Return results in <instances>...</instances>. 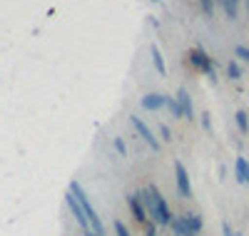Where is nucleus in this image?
Segmentation results:
<instances>
[{
    "label": "nucleus",
    "instance_id": "nucleus-1",
    "mask_svg": "<svg viewBox=\"0 0 249 236\" xmlns=\"http://www.w3.org/2000/svg\"><path fill=\"white\" fill-rule=\"evenodd\" d=\"M140 197H142V204H144V209H147V214H150V219H152L157 226H172L175 217H172L167 202H164V197L157 191V186L150 184L147 189L140 191Z\"/></svg>",
    "mask_w": 249,
    "mask_h": 236
},
{
    "label": "nucleus",
    "instance_id": "nucleus-2",
    "mask_svg": "<svg viewBox=\"0 0 249 236\" xmlns=\"http://www.w3.org/2000/svg\"><path fill=\"white\" fill-rule=\"evenodd\" d=\"M70 191L77 197V202H80V206L85 209V214H88V219H90V226H92V231L95 234H105V226H102V221H100V217H97V211H95V206L90 204V197L85 194V189H82L77 182H70Z\"/></svg>",
    "mask_w": 249,
    "mask_h": 236
},
{
    "label": "nucleus",
    "instance_id": "nucleus-3",
    "mask_svg": "<svg viewBox=\"0 0 249 236\" xmlns=\"http://www.w3.org/2000/svg\"><path fill=\"white\" fill-rule=\"evenodd\" d=\"M172 231L177 236H197L202 231V219L197 214H184V217L172 221Z\"/></svg>",
    "mask_w": 249,
    "mask_h": 236
},
{
    "label": "nucleus",
    "instance_id": "nucleus-4",
    "mask_svg": "<svg viewBox=\"0 0 249 236\" xmlns=\"http://www.w3.org/2000/svg\"><path fill=\"white\" fill-rule=\"evenodd\" d=\"M187 57H190V62H192L197 70H202L204 75H210V80H214V62L210 60V55H207L204 50L195 48V50L187 52Z\"/></svg>",
    "mask_w": 249,
    "mask_h": 236
},
{
    "label": "nucleus",
    "instance_id": "nucleus-5",
    "mask_svg": "<svg viewBox=\"0 0 249 236\" xmlns=\"http://www.w3.org/2000/svg\"><path fill=\"white\" fill-rule=\"evenodd\" d=\"M65 204H68V209L72 211V217H75V221L85 229V231H90L92 226H90V219H88V214H85V209L80 206V202H77V197L72 194V191L68 189V194H65Z\"/></svg>",
    "mask_w": 249,
    "mask_h": 236
},
{
    "label": "nucleus",
    "instance_id": "nucleus-6",
    "mask_svg": "<svg viewBox=\"0 0 249 236\" xmlns=\"http://www.w3.org/2000/svg\"><path fill=\"white\" fill-rule=\"evenodd\" d=\"M175 179H177V191L182 199H190L192 197V184H190V174L182 162H175Z\"/></svg>",
    "mask_w": 249,
    "mask_h": 236
},
{
    "label": "nucleus",
    "instance_id": "nucleus-7",
    "mask_svg": "<svg viewBox=\"0 0 249 236\" xmlns=\"http://www.w3.org/2000/svg\"><path fill=\"white\" fill-rule=\"evenodd\" d=\"M130 124L135 127V130H137V135L144 139V142H147L150 144V149H155V152H160V139L152 135V130H150V127L147 124H144L137 115H130Z\"/></svg>",
    "mask_w": 249,
    "mask_h": 236
},
{
    "label": "nucleus",
    "instance_id": "nucleus-8",
    "mask_svg": "<svg viewBox=\"0 0 249 236\" xmlns=\"http://www.w3.org/2000/svg\"><path fill=\"white\" fill-rule=\"evenodd\" d=\"M127 206L132 209V214H135L137 221H147V209H144L140 194H127Z\"/></svg>",
    "mask_w": 249,
    "mask_h": 236
},
{
    "label": "nucleus",
    "instance_id": "nucleus-9",
    "mask_svg": "<svg viewBox=\"0 0 249 236\" xmlns=\"http://www.w3.org/2000/svg\"><path fill=\"white\" fill-rule=\"evenodd\" d=\"M177 102H179V107H182V117H184V119H195V107H192L190 92H187L184 87L177 90Z\"/></svg>",
    "mask_w": 249,
    "mask_h": 236
},
{
    "label": "nucleus",
    "instance_id": "nucleus-10",
    "mask_svg": "<svg viewBox=\"0 0 249 236\" xmlns=\"http://www.w3.org/2000/svg\"><path fill=\"white\" fill-rule=\"evenodd\" d=\"M164 97L167 95H160V92H150V95H144L142 97V107L144 110H160V107H164Z\"/></svg>",
    "mask_w": 249,
    "mask_h": 236
},
{
    "label": "nucleus",
    "instance_id": "nucleus-11",
    "mask_svg": "<svg viewBox=\"0 0 249 236\" xmlns=\"http://www.w3.org/2000/svg\"><path fill=\"white\" fill-rule=\"evenodd\" d=\"M234 177L242 184H249V162H247V157H237V162H234Z\"/></svg>",
    "mask_w": 249,
    "mask_h": 236
},
{
    "label": "nucleus",
    "instance_id": "nucleus-12",
    "mask_svg": "<svg viewBox=\"0 0 249 236\" xmlns=\"http://www.w3.org/2000/svg\"><path fill=\"white\" fill-rule=\"evenodd\" d=\"M150 52H152V65H155V70H157L160 75H167V65H164V57H162L160 48H157V45H150Z\"/></svg>",
    "mask_w": 249,
    "mask_h": 236
},
{
    "label": "nucleus",
    "instance_id": "nucleus-13",
    "mask_svg": "<svg viewBox=\"0 0 249 236\" xmlns=\"http://www.w3.org/2000/svg\"><path fill=\"white\" fill-rule=\"evenodd\" d=\"M224 5V13L230 20H237V13H239V0H222Z\"/></svg>",
    "mask_w": 249,
    "mask_h": 236
},
{
    "label": "nucleus",
    "instance_id": "nucleus-14",
    "mask_svg": "<svg viewBox=\"0 0 249 236\" xmlns=\"http://www.w3.org/2000/svg\"><path fill=\"white\" fill-rule=\"evenodd\" d=\"M234 119H237V127H239V132H244V135H247V132H249V115L239 110V112L234 115Z\"/></svg>",
    "mask_w": 249,
    "mask_h": 236
},
{
    "label": "nucleus",
    "instance_id": "nucleus-15",
    "mask_svg": "<svg viewBox=\"0 0 249 236\" xmlns=\"http://www.w3.org/2000/svg\"><path fill=\"white\" fill-rule=\"evenodd\" d=\"M164 107H170L175 117H182V107H179L177 97H170V95H167V97H164Z\"/></svg>",
    "mask_w": 249,
    "mask_h": 236
},
{
    "label": "nucleus",
    "instance_id": "nucleus-16",
    "mask_svg": "<svg viewBox=\"0 0 249 236\" xmlns=\"http://www.w3.org/2000/svg\"><path fill=\"white\" fill-rule=\"evenodd\" d=\"M227 77H230V80H239V77H242V67L237 65L234 60L230 62V65H227Z\"/></svg>",
    "mask_w": 249,
    "mask_h": 236
},
{
    "label": "nucleus",
    "instance_id": "nucleus-17",
    "mask_svg": "<svg viewBox=\"0 0 249 236\" xmlns=\"http://www.w3.org/2000/svg\"><path fill=\"white\" fill-rule=\"evenodd\" d=\"M214 3H217V0H199L202 13H204L207 17H212V15H214Z\"/></svg>",
    "mask_w": 249,
    "mask_h": 236
},
{
    "label": "nucleus",
    "instance_id": "nucleus-18",
    "mask_svg": "<svg viewBox=\"0 0 249 236\" xmlns=\"http://www.w3.org/2000/svg\"><path fill=\"white\" fill-rule=\"evenodd\" d=\"M234 57H239V60L249 62V48H244V45H237V48H234Z\"/></svg>",
    "mask_w": 249,
    "mask_h": 236
},
{
    "label": "nucleus",
    "instance_id": "nucleus-19",
    "mask_svg": "<svg viewBox=\"0 0 249 236\" xmlns=\"http://www.w3.org/2000/svg\"><path fill=\"white\" fill-rule=\"evenodd\" d=\"M115 234H117V236H130L127 226H124L122 221H115Z\"/></svg>",
    "mask_w": 249,
    "mask_h": 236
},
{
    "label": "nucleus",
    "instance_id": "nucleus-20",
    "mask_svg": "<svg viewBox=\"0 0 249 236\" xmlns=\"http://www.w3.org/2000/svg\"><path fill=\"white\" fill-rule=\"evenodd\" d=\"M160 132H162V139H167V142H170L172 132H170V127H167V124H162V127H160Z\"/></svg>",
    "mask_w": 249,
    "mask_h": 236
},
{
    "label": "nucleus",
    "instance_id": "nucleus-21",
    "mask_svg": "<svg viewBox=\"0 0 249 236\" xmlns=\"http://www.w3.org/2000/svg\"><path fill=\"white\" fill-rule=\"evenodd\" d=\"M222 234H224V236H239V234H234V231H232V226L227 224V221L222 224Z\"/></svg>",
    "mask_w": 249,
    "mask_h": 236
},
{
    "label": "nucleus",
    "instance_id": "nucleus-22",
    "mask_svg": "<svg viewBox=\"0 0 249 236\" xmlns=\"http://www.w3.org/2000/svg\"><path fill=\"white\" fill-rule=\"evenodd\" d=\"M115 147H117V152H120V154H127V149H124V142H122L120 137L115 139Z\"/></svg>",
    "mask_w": 249,
    "mask_h": 236
},
{
    "label": "nucleus",
    "instance_id": "nucleus-23",
    "mask_svg": "<svg viewBox=\"0 0 249 236\" xmlns=\"http://www.w3.org/2000/svg\"><path fill=\"white\" fill-rule=\"evenodd\" d=\"M144 236H155V226H152V224L147 226V234H144Z\"/></svg>",
    "mask_w": 249,
    "mask_h": 236
},
{
    "label": "nucleus",
    "instance_id": "nucleus-24",
    "mask_svg": "<svg viewBox=\"0 0 249 236\" xmlns=\"http://www.w3.org/2000/svg\"><path fill=\"white\" fill-rule=\"evenodd\" d=\"M85 236H100V234H95V231L90 229V231H85Z\"/></svg>",
    "mask_w": 249,
    "mask_h": 236
},
{
    "label": "nucleus",
    "instance_id": "nucleus-25",
    "mask_svg": "<svg viewBox=\"0 0 249 236\" xmlns=\"http://www.w3.org/2000/svg\"><path fill=\"white\" fill-rule=\"evenodd\" d=\"M244 3H247V10H249V0H244Z\"/></svg>",
    "mask_w": 249,
    "mask_h": 236
},
{
    "label": "nucleus",
    "instance_id": "nucleus-26",
    "mask_svg": "<svg viewBox=\"0 0 249 236\" xmlns=\"http://www.w3.org/2000/svg\"><path fill=\"white\" fill-rule=\"evenodd\" d=\"M152 3H160V0H152Z\"/></svg>",
    "mask_w": 249,
    "mask_h": 236
},
{
    "label": "nucleus",
    "instance_id": "nucleus-27",
    "mask_svg": "<svg viewBox=\"0 0 249 236\" xmlns=\"http://www.w3.org/2000/svg\"><path fill=\"white\" fill-rule=\"evenodd\" d=\"M219 3H222V0H219Z\"/></svg>",
    "mask_w": 249,
    "mask_h": 236
}]
</instances>
